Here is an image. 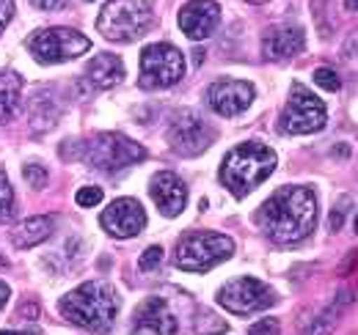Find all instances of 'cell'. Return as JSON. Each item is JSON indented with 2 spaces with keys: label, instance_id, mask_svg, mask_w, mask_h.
<instances>
[{
  "label": "cell",
  "instance_id": "f546056e",
  "mask_svg": "<svg viewBox=\"0 0 358 335\" xmlns=\"http://www.w3.org/2000/svg\"><path fill=\"white\" fill-rule=\"evenodd\" d=\"M39 11H58V8H64L66 6V0H31Z\"/></svg>",
  "mask_w": 358,
  "mask_h": 335
},
{
  "label": "cell",
  "instance_id": "4dcf8cb0",
  "mask_svg": "<svg viewBox=\"0 0 358 335\" xmlns=\"http://www.w3.org/2000/svg\"><path fill=\"white\" fill-rule=\"evenodd\" d=\"M11 14H14V6H11V0H0V34H3V28L8 25Z\"/></svg>",
  "mask_w": 358,
  "mask_h": 335
},
{
  "label": "cell",
  "instance_id": "cb8c5ba5",
  "mask_svg": "<svg viewBox=\"0 0 358 335\" xmlns=\"http://www.w3.org/2000/svg\"><path fill=\"white\" fill-rule=\"evenodd\" d=\"M22 176H25V181H28L34 190H45L47 181H50L47 170L42 165H36V163H25V165H22Z\"/></svg>",
  "mask_w": 358,
  "mask_h": 335
},
{
  "label": "cell",
  "instance_id": "1f68e13d",
  "mask_svg": "<svg viewBox=\"0 0 358 335\" xmlns=\"http://www.w3.org/2000/svg\"><path fill=\"white\" fill-rule=\"evenodd\" d=\"M20 316H22V319H36V316H39V302H25V305L20 308Z\"/></svg>",
  "mask_w": 358,
  "mask_h": 335
},
{
  "label": "cell",
  "instance_id": "44dd1931",
  "mask_svg": "<svg viewBox=\"0 0 358 335\" xmlns=\"http://www.w3.org/2000/svg\"><path fill=\"white\" fill-rule=\"evenodd\" d=\"M312 11L317 28H320V36L328 39L334 34V25H336V17L331 14V0H312Z\"/></svg>",
  "mask_w": 358,
  "mask_h": 335
},
{
  "label": "cell",
  "instance_id": "ac0fdd59",
  "mask_svg": "<svg viewBox=\"0 0 358 335\" xmlns=\"http://www.w3.org/2000/svg\"><path fill=\"white\" fill-rule=\"evenodd\" d=\"M86 77L94 88L99 91H108V88H116V85L124 80V64L119 55L113 52H99L94 55L86 66Z\"/></svg>",
  "mask_w": 358,
  "mask_h": 335
},
{
  "label": "cell",
  "instance_id": "8d00e7d4",
  "mask_svg": "<svg viewBox=\"0 0 358 335\" xmlns=\"http://www.w3.org/2000/svg\"><path fill=\"white\" fill-rule=\"evenodd\" d=\"M6 264H8V258H6L3 253H0V267H6Z\"/></svg>",
  "mask_w": 358,
  "mask_h": 335
},
{
  "label": "cell",
  "instance_id": "74e56055",
  "mask_svg": "<svg viewBox=\"0 0 358 335\" xmlns=\"http://www.w3.org/2000/svg\"><path fill=\"white\" fill-rule=\"evenodd\" d=\"M248 3H268V0H248Z\"/></svg>",
  "mask_w": 358,
  "mask_h": 335
},
{
  "label": "cell",
  "instance_id": "e575fe53",
  "mask_svg": "<svg viewBox=\"0 0 358 335\" xmlns=\"http://www.w3.org/2000/svg\"><path fill=\"white\" fill-rule=\"evenodd\" d=\"M345 6H348L350 11H358V0H345Z\"/></svg>",
  "mask_w": 358,
  "mask_h": 335
},
{
  "label": "cell",
  "instance_id": "f1b7e54d",
  "mask_svg": "<svg viewBox=\"0 0 358 335\" xmlns=\"http://www.w3.org/2000/svg\"><path fill=\"white\" fill-rule=\"evenodd\" d=\"M278 333H281V325H278V319H273V316L257 322V325L248 330V335H278Z\"/></svg>",
  "mask_w": 358,
  "mask_h": 335
},
{
  "label": "cell",
  "instance_id": "836d02e7",
  "mask_svg": "<svg viewBox=\"0 0 358 335\" xmlns=\"http://www.w3.org/2000/svg\"><path fill=\"white\" fill-rule=\"evenodd\" d=\"M334 154H339V157H348V154H350V149H348V146H336V149H334Z\"/></svg>",
  "mask_w": 358,
  "mask_h": 335
},
{
  "label": "cell",
  "instance_id": "ab89813d",
  "mask_svg": "<svg viewBox=\"0 0 358 335\" xmlns=\"http://www.w3.org/2000/svg\"><path fill=\"white\" fill-rule=\"evenodd\" d=\"M89 3H91V0H89Z\"/></svg>",
  "mask_w": 358,
  "mask_h": 335
},
{
  "label": "cell",
  "instance_id": "5bb4252c",
  "mask_svg": "<svg viewBox=\"0 0 358 335\" xmlns=\"http://www.w3.org/2000/svg\"><path fill=\"white\" fill-rule=\"evenodd\" d=\"M218 22H221V6L215 0H190L179 8V28L193 42L210 39Z\"/></svg>",
  "mask_w": 358,
  "mask_h": 335
},
{
  "label": "cell",
  "instance_id": "83f0119b",
  "mask_svg": "<svg viewBox=\"0 0 358 335\" xmlns=\"http://www.w3.org/2000/svg\"><path fill=\"white\" fill-rule=\"evenodd\" d=\"M163 261V248H157V245H152V248H146L143 255H141V269H146V272H152V269H157V264Z\"/></svg>",
  "mask_w": 358,
  "mask_h": 335
},
{
  "label": "cell",
  "instance_id": "7402d4cb",
  "mask_svg": "<svg viewBox=\"0 0 358 335\" xmlns=\"http://www.w3.org/2000/svg\"><path fill=\"white\" fill-rule=\"evenodd\" d=\"M336 322H339V308H331V311L320 313L312 325L303 330V335H331L336 330Z\"/></svg>",
  "mask_w": 358,
  "mask_h": 335
},
{
  "label": "cell",
  "instance_id": "3957f363",
  "mask_svg": "<svg viewBox=\"0 0 358 335\" xmlns=\"http://www.w3.org/2000/svg\"><path fill=\"white\" fill-rule=\"evenodd\" d=\"M275 165H278V157L270 146L245 140L226 154L218 176H221V184L234 198H245L275 170Z\"/></svg>",
  "mask_w": 358,
  "mask_h": 335
},
{
  "label": "cell",
  "instance_id": "30bf717a",
  "mask_svg": "<svg viewBox=\"0 0 358 335\" xmlns=\"http://www.w3.org/2000/svg\"><path fill=\"white\" fill-rule=\"evenodd\" d=\"M218 305L226 308L229 313L251 316V313H262V311L273 308L275 292L257 278H234L218 292Z\"/></svg>",
  "mask_w": 358,
  "mask_h": 335
},
{
  "label": "cell",
  "instance_id": "8992f818",
  "mask_svg": "<svg viewBox=\"0 0 358 335\" xmlns=\"http://www.w3.org/2000/svg\"><path fill=\"white\" fill-rule=\"evenodd\" d=\"M80 154H83V160H89V165L113 173V170H122V168L141 163L146 157V149L141 143L130 140L127 135L99 132V135L80 143Z\"/></svg>",
  "mask_w": 358,
  "mask_h": 335
},
{
  "label": "cell",
  "instance_id": "d4e9b609",
  "mask_svg": "<svg viewBox=\"0 0 358 335\" xmlns=\"http://www.w3.org/2000/svg\"><path fill=\"white\" fill-rule=\"evenodd\" d=\"M314 83L320 85V88H325V91H339L342 88V80H339V75L331 69V66H320L317 72H314Z\"/></svg>",
  "mask_w": 358,
  "mask_h": 335
},
{
  "label": "cell",
  "instance_id": "8fae6325",
  "mask_svg": "<svg viewBox=\"0 0 358 335\" xmlns=\"http://www.w3.org/2000/svg\"><path fill=\"white\" fill-rule=\"evenodd\" d=\"M213 126L207 124L199 113L182 110L174 116L169 126V146L182 157H199L213 146Z\"/></svg>",
  "mask_w": 358,
  "mask_h": 335
},
{
  "label": "cell",
  "instance_id": "f35d334b",
  "mask_svg": "<svg viewBox=\"0 0 358 335\" xmlns=\"http://www.w3.org/2000/svg\"><path fill=\"white\" fill-rule=\"evenodd\" d=\"M356 234H358V214H356Z\"/></svg>",
  "mask_w": 358,
  "mask_h": 335
},
{
  "label": "cell",
  "instance_id": "6da1fadb",
  "mask_svg": "<svg viewBox=\"0 0 358 335\" xmlns=\"http://www.w3.org/2000/svg\"><path fill=\"white\" fill-rule=\"evenodd\" d=\"M262 234L275 245L303 242L317 225V195L312 187H278L254 214Z\"/></svg>",
  "mask_w": 358,
  "mask_h": 335
},
{
  "label": "cell",
  "instance_id": "d6a6232c",
  "mask_svg": "<svg viewBox=\"0 0 358 335\" xmlns=\"http://www.w3.org/2000/svg\"><path fill=\"white\" fill-rule=\"evenodd\" d=\"M8 294H11V289H8V283H3V281H0V308H3L6 302H8Z\"/></svg>",
  "mask_w": 358,
  "mask_h": 335
},
{
  "label": "cell",
  "instance_id": "ba28073f",
  "mask_svg": "<svg viewBox=\"0 0 358 335\" xmlns=\"http://www.w3.org/2000/svg\"><path fill=\"white\" fill-rule=\"evenodd\" d=\"M185 75V58L174 44H149L141 52V77L138 85L146 91L155 88H171Z\"/></svg>",
  "mask_w": 358,
  "mask_h": 335
},
{
  "label": "cell",
  "instance_id": "2e32d148",
  "mask_svg": "<svg viewBox=\"0 0 358 335\" xmlns=\"http://www.w3.org/2000/svg\"><path fill=\"white\" fill-rule=\"evenodd\" d=\"M149 195L157 204V209H160L163 217H177V214H182L185 204H187V187H185V181L179 179L177 173H171V170H160V173L152 176Z\"/></svg>",
  "mask_w": 358,
  "mask_h": 335
},
{
  "label": "cell",
  "instance_id": "e0dca14e",
  "mask_svg": "<svg viewBox=\"0 0 358 335\" xmlns=\"http://www.w3.org/2000/svg\"><path fill=\"white\" fill-rule=\"evenodd\" d=\"M306 47V31L301 25H273L262 36V55L268 61H284Z\"/></svg>",
  "mask_w": 358,
  "mask_h": 335
},
{
  "label": "cell",
  "instance_id": "d6986e66",
  "mask_svg": "<svg viewBox=\"0 0 358 335\" xmlns=\"http://www.w3.org/2000/svg\"><path fill=\"white\" fill-rule=\"evenodd\" d=\"M55 220L50 217V214H36V217H28V220H22L20 225H14L11 228V242L17 245V248H36V245H42L45 239H50V234H52V225Z\"/></svg>",
  "mask_w": 358,
  "mask_h": 335
},
{
  "label": "cell",
  "instance_id": "5b68a950",
  "mask_svg": "<svg viewBox=\"0 0 358 335\" xmlns=\"http://www.w3.org/2000/svg\"><path fill=\"white\" fill-rule=\"evenodd\" d=\"M234 255V239L218 231H190L179 239L174 261L185 272H207Z\"/></svg>",
  "mask_w": 358,
  "mask_h": 335
},
{
  "label": "cell",
  "instance_id": "9a60e30c",
  "mask_svg": "<svg viewBox=\"0 0 358 335\" xmlns=\"http://www.w3.org/2000/svg\"><path fill=\"white\" fill-rule=\"evenodd\" d=\"M133 335H177V319L163 297H149L133 316Z\"/></svg>",
  "mask_w": 358,
  "mask_h": 335
},
{
  "label": "cell",
  "instance_id": "4fadbf2b",
  "mask_svg": "<svg viewBox=\"0 0 358 335\" xmlns=\"http://www.w3.org/2000/svg\"><path fill=\"white\" fill-rule=\"evenodd\" d=\"M254 85L245 80H218L207 88V105L218 113V116H240L251 107L254 102Z\"/></svg>",
  "mask_w": 358,
  "mask_h": 335
},
{
  "label": "cell",
  "instance_id": "52a82bcc",
  "mask_svg": "<svg viewBox=\"0 0 358 335\" xmlns=\"http://www.w3.org/2000/svg\"><path fill=\"white\" fill-rule=\"evenodd\" d=\"M328 121V110H325V102L320 96H314L306 85L292 83L289 88V99H287V107L281 113V132L287 135H312L320 132Z\"/></svg>",
  "mask_w": 358,
  "mask_h": 335
},
{
  "label": "cell",
  "instance_id": "7a4b0ae2",
  "mask_svg": "<svg viewBox=\"0 0 358 335\" xmlns=\"http://www.w3.org/2000/svg\"><path fill=\"white\" fill-rule=\"evenodd\" d=\"M58 308L66 322H72L89 333L108 335L119 316V294L113 292L110 283L89 281V283L78 286L75 292L64 294Z\"/></svg>",
  "mask_w": 358,
  "mask_h": 335
},
{
  "label": "cell",
  "instance_id": "ffe728a7",
  "mask_svg": "<svg viewBox=\"0 0 358 335\" xmlns=\"http://www.w3.org/2000/svg\"><path fill=\"white\" fill-rule=\"evenodd\" d=\"M22 94V77L17 72H0V126L17 116Z\"/></svg>",
  "mask_w": 358,
  "mask_h": 335
},
{
  "label": "cell",
  "instance_id": "603a6c76",
  "mask_svg": "<svg viewBox=\"0 0 358 335\" xmlns=\"http://www.w3.org/2000/svg\"><path fill=\"white\" fill-rule=\"evenodd\" d=\"M14 217V190L6 179V173L0 170V223H8Z\"/></svg>",
  "mask_w": 358,
  "mask_h": 335
},
{
  "label": "cell",
  "instance_id": "4316f807",
  "mask_svg": "<svg viewBox=\"0 0 358 335\" xmlns=\"http://www.w3.org/2000/svg\"><path fill=\"white\" fill-rule=\"evenodd\" d=\"M350 209V198L345 195V198H339V204L334 207L331 211V217H328V225H331V231L336 234V231H342V225H345V211Z\"/></svg>",
  "mask_w": 358,
  "mask_h": 335
},
{
  "label": "cell",
  "instance_id": "7c38bea8",
  "mask_svg": "<svg viewBox=\"0 0 358 335\" xmlns=\"http://www.w3.org/2000/svg\"><path fill=\"white\" fill-rule=\"evenodd\" d=\"M99 225L116 239H130V237H138L143 231L146 211L135 198H116L113 204H108V209L102 211Z\"/></svg>",
  "mask_w": 358,
  "mask_h": 335
},
{
  "label": "cell",
  "instance_id": "484cf974",
  "mask_svg": "<svg viewBox=\"0 0 358 335\" xmlns=\"http://www.w3.org/2000/svg\"><path fill=\"white\" fill-rule=\"evenodd\" d=\"M75 201H78V207H83V209H91V207L102 204V190H99V187H83V190H78Z\"/></svg>",
  "mask_w": 358,
  "mask_h": 335
},
{
  "label": "cell",
  "instance_id": "277c9868",
  "mask_svg": "<svg viewBox=\"0 0 358 335\" xmlns=\"http://www.w3.org/2000/svg\"><path fill=\"white\" fill-rule=\"evenodd\" d=\"M149 0H108L96 17V28L108 42H135L152 28Z\"/></svg>",
  "mask_w": 358,
  "mask_h": 335
},
{
  "label": "cell",
  "instance_id": "9c48e42d",
  "mask_svg": "<svg viewBox=\"0 0 358 335\" xmlns=\"http://www.w3.org/2000/svg\"><path fill=\"white\" fill-rule=\"evenodd\" d=\"M28 50L39 64H64L91 50V42L72 28H42L28 39Z\"/></svg>",
  "mask_w": 358,
  "mask_h": 335
},
{
  "label": "cell",
  "instance_id": "d590c367",
  "mask_svg": "<svg viewBox=\"0 0 358 335\" xmlns=\"http://www.w3.org/2000/svg\"><path fill=\"white\" fill-rule=\"evenodd\" d=\"M0 335H31V333H11V330H3Z\"/></svg>",
  "mask_w": 358,
  "mask_h": 335
}]
</instances>
